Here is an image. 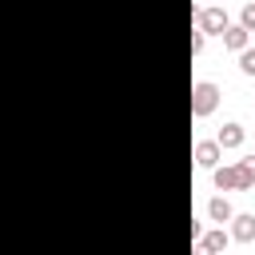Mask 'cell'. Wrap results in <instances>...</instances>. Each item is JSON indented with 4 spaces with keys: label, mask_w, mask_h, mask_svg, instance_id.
<instances>
[{
    "label": "cell",
    "mask_w": 255,
    "mask_h": 255,
    "mask_svg": "<svg viewBox=\"0 0 255 255\" xmlns=\"http://www.w3.org/2000/svg\"><path fill=\"white\" fill-rule=\"evenodd\" d=\"M239 24H243L247 32H255V4H243V12H239Z\"/></svg>",
    "instance_id": "obj_12"
},
{
    "label": "cell",
    "mask_w": 255,
    "mask_h": 255,
    "mask_svg": "<svg viewBox=\"0 0 255 255\" xmlns=\"http://www.w3.org/2000/svg\"><path fill=\"white\" fill-rule=\"evenodd\" d=\"M191 16H195V24H199L207 36H219V32L231 24V16H227L223 8H191Z\"/></svg>",
    "instance_id": "obj_3"
},
{
    "label": "cell",
    "mask_w": 255,
    "mask_h": 255,
    "mask_svg": "<svg viewBox=\"0 0 255 255\" xmlns=\"http://www.w3.org/2000/svg\"><path fill=\"white\" fill-rule=\"evenodd\" d=\"M219 100H223L219 84H211V80H195V84H191V116H195V120H207V116L219 108Z\"/></svg>",
    "instance_id": "obj_2"
},
{
    "label": "cell",
    "mask_w": 255,
    "mask_h": 255,
    "mask_svg": "<svg viewBox=\"0 0 255 255\" xmlns=\"http://www.w3.org/2000/svg\"><path fill=\"white\" fill-rule=\"evenodd\" d=\"M239 163H243V167H247V171H251V175H255V151H251V155H243V159H239Z\"/></svg>",
    "instance_id": "obj_13"
},
{
    "label": "cell",
    "mask_w": 255,
    "mask_h": 255,
    "mask_svg": "<svg viewBox=\"0 0 255 255\" xmlns=\"http://www.w3.org/2000/svg\"><path fill=\"white\" fill-rule=\"evenodd\" d=\"M243 139H247V131H243V124H223L219 128V135H215V143L223 147V151H231V147H243Z\"/></svg>",
    "instance_id": "obj_8"
},
{
    "label": "cell",
    "mask_w": 255,
    "mask_h": 255,
    "mask_svg": "<svg viewBox=\"0 0 255 255\" xmlns=\"http://www.w3.org/2000/svg\"><path fill=\"white\" fill-rule=\"evenodd\" d=\"M239 72H243V76H255V48H251V44L239 52Z\"/></svg>",
    "instance_id": "obj_10"
},
{
    "label": "cell",
    "mask_w": 255,
    "mask_h": 255,
    "mask_svg": "<svg viewBox=\"0 0 255 255\" xmlns=\"http://www.w3.org/2000/svg\"><path fill=\"white\" fill-rule=\"evenodd\" d=\"M203 44H207V32L195 24V28H191V56H199V52H203Z\"/></svg>",
    "instance_id": "obj_11"
},
{
    "label": "cell",
    "mask_w": 255,
    "mask_h": 255,
    "mask_svg": "<svg viewBox=\"0 0 255 255\" xmlns=\"http://www.w3.org/2000/svg\"><path fill=\"white\" fill-rule=\"evenodd\" d=\"M227 223H231V239L235 243H251L255 239V215L251 211H235Z\"/></svg>",
    "instance_id": "obj_6"
},
{
    "label": "cell",
    "mask_w": 255,
    "mask_h": 255,
    "mask_svg": "<svg viewBox=\"0 0 255 255\" xmlns=\"http://www.w3.org/2000/svg\"><path fill=\"white\" fill-rule=\"evenodd\" d=\"M235 211H231V203H227V195H211L207 199V219L211 223H227Z\"/></svg>",
    "instance_id": "obj_9"
},
{
    "label": "cell",
    "mask_w": 255,
    "mask_h": 255,
    "mask_svg": "<svg viewBox=\"0 0 255 255\" xmlns=\"http://www.w3.org/2000/svg\"><path fill=\"white\" fill-rule=\"evenodd\" d=\"M219 36H223V48H227V52H243V48L251 44V32H247L243 24H227Z\"/></svg>",
    "instance_id": "obj_7"
},
{
    "label": "cell",
    "mask_w": 255,
    "mask_h": 255,
    "mask_svg": "<svg viewBox=\"0 0 255 255\" xmlns=\"http://www.w3.org/2000/svg\"><path fill=\"white\" fill-rule=\"evenodd\" d=\"M227 243H231V235H227L223 227H211V231H203V235H199V243H195V255H219Z\"/></svg>",
    "instance_id": "obj_4"
},
{
    "label": "cell",
    "mask_w": 255,
    "mask_h": 255,
    "mask_svg": "<svg viewBox=\"0 0 255 255\" xmlns=\"http://www.w3.org/2000/svg\"><path fill=\"white\" fill-rule=\"evenodd\" d=\"M191 155H195V163H199L203 171H211V167H219V159H223V147H219L215 139H199Z\"/></svg>",
    "instance_id": "obj_5"
},
{
    "label": "cell",
    "mask_w": 255,
    "mask_h": 255,
    "mask_svg": "<svg viewBox=\"0 0 255 255\" xmlns=\"http://www.w3.org/2000/svg\"><path fill=\"white\" fill-rule=\"evenodd\" d=\"M211 183H215V191H247V187H255V175L235 159V163L211 167Z\"/></svg>",
    "instance_id": "obj_1"
}]
</instances>
